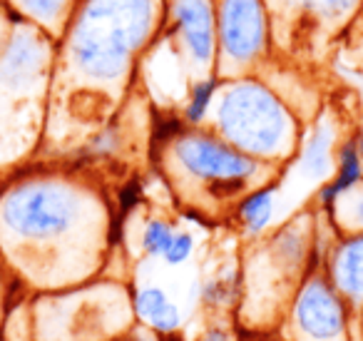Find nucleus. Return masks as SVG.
Masks as SVG:
<instances>
[{
	"label": "nucleus",
	"instance_id": "f257e3e1",
	"mask_svg": "<svg viewBox=\"0 0 363 341\" xmlns=\"http://www.w3.org/2000/svg\"><path fill=\"white\" fill-rule=\"evenodd\" d=\"M167 6L169 0H82L55 43L48 117L65 107L97 135L160 36Z\"/></svg>",
	"mask_w": 363,
	"mask_h": 341
},
{
	"label": "nucleus",
	"instance_id": "f03ea898",
	"mask_svg": "<svg viewBox=\"0 0 363 341\" xmlns=\"http://www.w3.org/2000/svg\"><path fill=\"white\" fill-rule=\"evenodd\" d=\"M110 212L100 192L77 175L33 172L0 185V254L57 286L85 276L105 254Z\"/></svg>",
	"mask_w": 363,
	"mask_h": 341
},
{
	"label": "nucleus",
	"instance_id": "7ed1b4c3",
	"mask_svg": "<svg viewBox=\"0 0 363 341\" xmlns=\"http://www.w3.org/2000/svg\"><path fill=\"white\" fill-rule=\"evenodd\" d=\"M157 145H162L160 165L167 182L177 195L197 207L199 215L209 205L234 210L247 192L277 182L281 172V167L244 155L207 125H184Z\"/></svg>",
	"mask_w": 363,
	"mask_h": 341
},
{
	"label": "nucleus",
	"instance_id": "20e7f679",
	"mask_svg": "<svg viewBox=\"0 0 363 341\" xmlns=\"http://www.w3.org/2000/svg\"><path fill=\"white\" fill-rule=\"evenodd\" d=\"M209 117L207 127L254 160L274 167L296 160L303 140L298 117L259 77L222 80Z\"/></svg>",
	"mask_w": 363,
	"mask_h": 341
},
{
	"label": "nucleus",
	"instance_id": "39448f33",
	"mask_svg": "<svg viewBox=\"0 0 363 341\" xmlns=\"http://www.w3.org/2000/svg\"><path fill=\"white\" fill-rule=\"evenodd\" d=\"M272 23V48L291 58H313L343 36L363 0H264Z\"/></svg>",
	"mask_w": 363,
	"mask_h": 341
},
{
	"label": "nucleus",
	"instance_id": "423d86ee",
	"mask_svg": "<svg viewBox=\"0 0 363 341\" xmlns=\"http://www.w3.org/2000/svg\"><path fill=\"white\" fill-rule=\"evenodd\" d=\"M217 77H252L272 53V23L264 0H214Z\"/></svg>",
	"mask_w": 363,
	"mask_h": 341
},
{
	"label": "nucleus",
	"instance_id": "0eeeda50",
	"mask_svg": "<svg viewBox=\"0 0 363 341\" xmlns=\"http://www.w3.org/2000/svg\"><path fill=\"white\" fill-rule=\"evenodd\" d=\"M152 45L179 60L182 75L192 87L217 75V6L214 0H169L167 18Z\"/></svg>",
	"mask_w": 363,
	"mask_h": 341
},
{
	"label": "nucleus",
	"instance_id": "6e6552de",
	"mask_svg": "<svg viewBox=\"0 0 363 341\" xmlns=\"http://www.w3.org/2000/svg\"><path fill=\"white\" fill-rule=\"evenodd\" d=\"M353 314L331 286L323 269H316L296 286L289 306L294 341H351Z\"/></svg>",
	"mask_w": 363,
	"mask_h": 341
},
{
	"label": "nucleus",
	"instance_id": "1a4fd4ad",
	"mask_svg": "<svg viewBox=\"0 0 363 341\" xmlns=\"http://www.w3.org/2000/svg\"><path fill=\"white\" fill-rule=\"evenodd\" d=\"M323 274L348 304L353 319H363V232L333 239L323 259Z\"/></svg>",
	"mask_w": 363,
	"mask_h": 341
},
{
	"label": "nucleus",
	"instance_id": "9d476101",
	"mask_svg": "<svg viewBox=\"0 0 363 341\" xmlns=\"http://www.w3.org/2000/svg\"><path fill=\"white\" fill-rule=\"evenodd\" d=\"M338 125L336 117L328 110H323L311 125V130L303 135L301 147L296 155L298 175L306 180H313L318 185L331 180L336 170V150H338Z\"/></svg>",
	"mask_w": 363,
	"mask_h": 341
},
{
	"label": "nucleus",
	"instance_id": "9b49d317",
	"mask_svg": "<svg viewBox=\"0 0 363 341\" xmlns=\"http://www.w3.org/2000/svg\"><path fill=\"white\" fill-rule=\"evenodd\" d=\"M82 0H0V11L40 28L48 38L60 40Z\"/></svg>",
	"mask_w": 363,
	"mask_h": 341
},
{
	"label": "nucleus",
	"instance_id": "f8f14e48",
	"mask_svg": "<svg viewBox=\"0 0 363 341\" xmlns=\"http://www.w3.org/2000/svg\"><path fill=\"white\" fill-rule=\"evenodd\" d=\"M358 182H363V160H361V155H358L353 140L346 137V140H341V145H338V150H336V170H333L331 180L318 185L313 202H316L318 210L326 215V212L336 205L338 197H341L343 192L353 190Z\"/></svg>",
	"mask_w": 363,
	"mask_h": 341
},
{
	"label": "nucleus",
	"instance_id": "ddd939ff",
	"mask_svg": "<svg viewBox=\"0 0 363 341\" xmlns=\"http://www.w3.org/2000/svg\"><path fill=\"white\" fill-rule=\"evenodd\" d=\"M277 190H279V180L247 192L234 205L232 215L237 220V224L242 227L244 234L259 237L262 232L269 229V224L274 222V215H277Z\"/></svg>",
	"mask_w": 363,
	"mask_h": 341
},
{
	"label": "nucleus",
	"instance_id": "4468645a",
	"mask_svg": "<svg viewBox=\"0 0 363 341\" xmlns=\"http://www.w3.org/2000/svg\"><path fill=\"white\" fill-rule=\"evenodd\" d=\"M244 296V274L242 269H222L209 276L199 289V301L209 311H224L242 304Z\"/></svg>",
	"mask_w": 363,
	"mask_h": 341
},
{
	"label": "nucleus",
	"instance_id": "2eb2a0df",
	"mask_svg": "<svg viewBox=\"0 0 363 341\" xmlns=\"http://www.w3.org/2000/svg\"><path fill=\"white\" fill-rule=\"evenodd\" d=\"M323 217L336 229V234H356V232H363V182H358L353 190L343 192L336 200V205Z\"/></svg>",
	"mask_w": 363,
	"mask_h": 341
},
{
	"label": "nucleus",
	"instance_id": "dca6fc26",
	"mask_svg": "<svg viewBox=\"0 0 363 341\" xmlns=\"http://www.w3.org/2000/svg\"><path fill=\"white\" fill-rule=\"evenodd\" d=\"M219 85H222V80H219L217 75H209V77H202V80L192 82V87H189V92H187V100H184V110H182L184 125H189V127L207 125Z\"/></svg>",
	"mask_w": 363,
	"mask_h": 341
},
{
	"label": "nucleus",
	"instance_id": "f3484780",
	"mask_svg": "<svg viewBox=\"0 0 363 341\" xmlns=\"http://www.w3.org/2000/svg\"><path fill=\"white\" fill-rule=\"evenodd\" d=\"M174 227H172V222L167 220H160V217H155V220H150L145 224V229H142V251H145L147 256H152V259H157V256H164L167 247L172 244V237H174Z\"/></svg>",
	"mask_w": 363,
	"mask_h": 341
},
{
	"label": "nucleus",
	"instance_id": "a211bd4d",
	"mask_svg": "<svg viewBox=\"0 0 363 341\" xmlns=\"http://www.w3.org/2000/svg\"><path fill=\"white\" fill-rule=\"evenodd\" d=\"M169 301L164 289L160 286H142V289L135 291V299H132V309H135V316L142 321H150L162 306Z\"/></svg>",
	"mask_w": 363,
	"mask_h": 341
},
{
	"label": "nucleus",
	"instance_id": "6ab92c4d",
	"mask_svg": "<svg viewBox=\"0 0 363 341\" xmlns=\"http://www.w3.org/2000/svg\"><path fill=\"white\" fill-rule=\"evenodd\" d=\"M194 254V234L192 232H174L172 244L164 251V264L169 266H182L184 261H189V256Z\"/></svg>",
	"mask_w": 363,
	"mask_h": 341
},
{
	"label": "nucleus",
	"instance_id": "aec40b11",
	"mask_svg": "<svg viewBox=\"0 0 363 341\" xmlns=\"http://www.w3.org/2000/svg\"><path fill=\"white\" fill-rule=\"evenodd\" d=\"M147 324L152 326V329L157 331V334H162V336H169V334H177L179 331V326H182V314H179V309H177V304L174 301H167L164 306H162L160 311H157L155 316H152Z\"/></svg>",
	"mask_w": 363,
	"mask_h": 341
},
{
	"label": "nucleus",
	"instance_id": "412c9836",
	"mask_svg": "<svg viewBox=\"0 0 363 341\" xmlns=\"http://www.w3.org/2000/svg\"><path fill=\"white\" fill-rule=\"evenodd\" d=\"M197 341H234V339L224 326H209L207 331H202L197 336Z\"/></svg>",
	"mask_w": 363,
	"mask_h": 341
},
{
	"label": "nucleus",
	"instance_id": "4be33fe9",
	"mask_svg": "<svg viewBox=\"0 0 363 341\" xmlns=\"http://www.w3.org/2000/svg\"><path fill=\"white\" fill-rule=\"evenodd\" d=\"M351 140H353V145H356L358 155H361V160H363V117L358 120V125H356V130H353Z\"/></svg>",
	"mask_w": 363,
	"mask_h": 341
},
{
	"label": "nucleus",
	"instance_id": "5701e85b",
	"mask_svg": "<svg viewBox=\"0 0 363 341\" xmlns=\"http://www.w3.org/2000/svg\"><path fill=\"white\" fill-rule=\"evenodd\" d=\"M8 21H11V18L6 16V13L0 11V40H3V36H6V28H8Z\"/></svg>",
	"mask_w": 363,
	"mask_h": 341
}]
</instances>
